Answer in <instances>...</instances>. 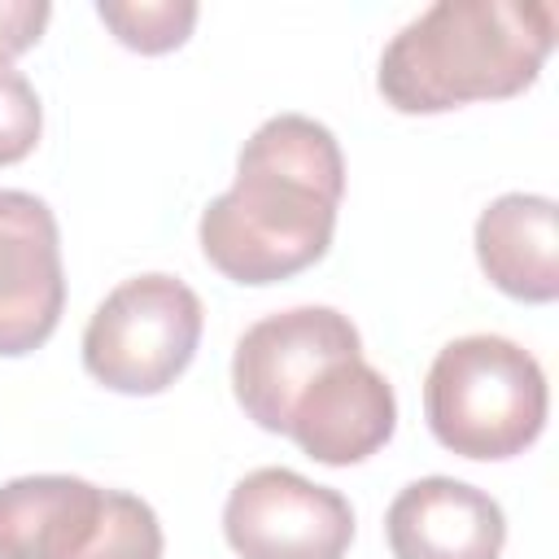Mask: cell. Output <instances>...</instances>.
Masks as SVG:
<instances>
[{
	"label": "cell",
	"instance_id": "obj_1",
	"mask_svg": "<svg viewBox=\"0 0 559 559\" xmlns=\"http://www.w3.org/2000/svg\"><path fill=\"white\" fill-rule=\"evenodd\" d=\"M341 197L336 135L306 114H275L245 140L236 183L201 210V253L236 284H280L328 253Z\"/></svg>",
	"mask_w": 559,
	"mask_h": 559
},
{
	"label": "cell",
	"instance_id": "obj_2",
	"mask_svg": "<svg viewBox=\"0 0 559 559\" xmlns=\"http://www.w3.org/2000/svg\"><path fill=\"white\" fill-rule=\"evenodd\" d=\"M555 35L550 0H437L384 44L376 87L397 114L507 100L537 83Z\"/></svg>",
	"mask_w": 559,
	"mask_h": 559
},
{
	"label": "cell",
	"instance_id": "obj_3",
	"mask_svg": "<svg viewBox=\"0 0 559 559\" xmlns=\"http://www.w3.org/2000/svg\"><path fill=\"white\" fill-rule=\"evenodd\" d=\"M550 411L542 362L507 336H459L437 349L424 380V415L432 437L463 459L524 454Z\"/></svg>",
	"mask_w": 559,
	"mask_h": 559
},
{
	"label": "cell",
	"instance_id": "obj_4",
	"mask_svg": "<svg viewBox=\"0 0 559 559\" xmlns=\"http://www.w3.org/2000/svg\"><path fill=\"white\" fill-rule=\"evenodd\" d=\"M201 323V297L183 280L162 271L122 280L83 328V367L114 393L153 397L188 371Z\"/></svg>",
	"mask_w": 559,
	"mask_h": 559
},
{
	"label": "cell",
	"instance_id": "obj_5",
	"mask_svg": "<svg viewBox=\"0 0 559 559\" xmlns=\"http://www.w3.org/2000/svg\"><path fill=\"white\" fill-rule=\"evenodd\" d=\"M345 358H362V336L349 314L332 306H293L258 319L236 341L231 389L258 428L288 432L297 397Z\"/></svg>",
	"mask_w": 559,
	"mask_h": 559
},
{
	"label": "cell",
	"instance_id": "obj_6",
	"mask_svg": "<svg viewBox=\"0 0 559 559\" xmlns=\"http://www.w3.org/2000/svg\"><path fill=\"white\" fill-rule=\"evenodd\" d=\"M223 537L240 559H345L354 511L328 485L288 467H258L227 493Z\"/></svg>",
	"mask_w": 559,
	"mask_h": 559
},
{
	"label": "cell",
	"instance_id": "obj_7",
	"mask_svg": "<svg viewBox=\"0 0 559 559\" xmlns=\"http://www.w3.org/2000/svg\"><path fill=\"white\" fill-rule=\"evenodd\" d=\"M66 310L61 236L35 192L0 188V358L39 349Z\"/></svg>",
	"mask_w": 559,
	"mask_h": 559
},
{
	"label": "cell",
	"instance_id": "obj_8",
	"mask_svg": "<svg viewBox=\"0 0 559 559\" xmlns=\"http://www.w3.org/2000/svg\"><path fill=\"white\" fill-rule=\"evenodd\" d=\"M397 428L393 384L362 358L328 367L293 406L288 432L306 459L328 467H349L389 445Z\"/></svg>",
	"mask_w": 559,
	"mask_h": 559
},
{
	"label": "cell",
	"instance_id": "obj_9",
	"mask_svg": "<svg viewBox=\"0 0 559 559\" xmlns=\"http://www.w3.org/2000/svg\"><path fill=\"white\" fill-rule=\"evenodd\" d=\"M384 537L393 559H498L507 546V515L467 480L424 476L393 498Z\"/></svg>",
	"mask_w": 559,
	"mask_h": 559
},
{
	"label": "cell",
	"instance_id": "obj_10",
	"mask_svg": "<svg viewBox=\"0 0 559 559\" xmlns=\"http://www.w3.org/2000/svg\"><path fill=\"white\" fill-rule=\"evenodd\" d=\"M476 262L485 280L515 297L546 306L559 297V210L537 192H507L476 218Z\"/></svg>",
	"mask_w": 559,
	"mask_h": 559
},
{
	"label": "cell",
	"instance_id": "obj_11",
	"mask_svg": "<svg viewBox=\"0 0 559 559\" xmlns=\"http://www.w3.org/2000/svg\"><path fill=\"white\" fill-rule=\"evenodd\" d=\"M100 511L105 489L83 476H17L0 485V559H79Z\"/></svg>",
	"mask_w": 559,
	"mask_h": 559
},
{
	"label": "cell",
	"instance_id": "obj_12",
	"mask_svg": "<svg viewBox=\"0 0 559 559\" xmlns=\"http://www.w3.org/2000/svg\"><path fill=\"white\" fill-rule=\"evenodd\" d=\"M197 13L201 9L192 0H100L96 4V17L114 31V39L144 57L179 48L192 35Z\"/></svg>",
	"mask_w": 559,
	"mask_h": 559
},
{
	"label": "cell",
	"instance_id": "obj_13",
	"mask_svg": "<svg viewBox=\"0 0 559 559\" xmlns=\"http://www.w3.org/2000/svg\"><path fill=\"white\" fill-rule=\"evenodd\" d=\"M79 559H162L157 511L127 489H105L100 524Z\"/></svg>",
	"mask_w": 559,
	"mask_h": 559
},
{
	"label": "cell",
	"instance_id": "obj_14",
	"mask_svg": "<svg viewBox=\"0 0 559 559\" xmlns=\"http://www.w3.org/2000/svg\"><path fill=\"white\" fill-rule=\"evenodd\" d=\"M44 131V109L31 79L13 66H0V166L31 157Z\"/></svg>",
	"mask_w": 559,
	"mask_h": 559
},
{
	"label": "cell",
	"instance_id": "obj_15",
	"mask_svg": "<svg viewBox=\"0 0 559 559\" xmlns=\"http://www.w3.org/2000/svg\"><path fill=\"white\" fill-rule=\"evenodd\" d=\"M48 17H52L48 0H0V66L35 48Z\"/></svg>",
	"mask_w": 559,
	"mask_h": 559
}]
</instances>
